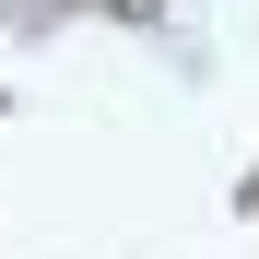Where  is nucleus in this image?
Instances as JSON below:
<instances>
[{
	"label": "nucleus",
	"mask_w": 259,
	"mask_h": 259,
	"mask_svg": "<svg viewBox=\"0 0 259 259\" xmlns=\"http://www.w3.org/2000/svg\"><path fill=\"white\" fill-rule=\"evenodd\" d=\"M118 12H153V0H118Z\"/></svg>",
	"instance_id": "f257e3e1"
}]
</instances>
